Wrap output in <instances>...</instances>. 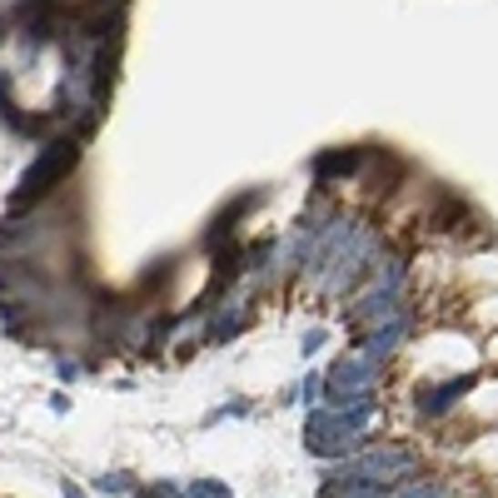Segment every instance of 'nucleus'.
Listing matches in <instances>:
<instances>
[{"mask_svg":"<svg viewBox=\"0 0 498 498\" xmlns=\"http://www.w3.org/2000/svg\"><path fill=\"white\" fill-rule=\"evenodd\" d=\"M374 414H379V404H369V409H339V404L310 409V423H304V449L320 453V459L359 453L369 439H374Z\"/></svg>","mask_w":498,"mask_h":498,"instance_id":"nucleus-1","label":"nucleus"},{"mask_svg":"<svg viewBox=\"0 0 498 498\" xmlns=\"http://www.w3.org/2000/svg\"><path fill=\"white\" fill-rule=\"evenodd\" d=\"M419 473V453L404 449V443H364L359 453H344L334 459L330 479H364V483H379V489H394L399 479Z\"/></svg>","mask_w":498,"mask_h":498,"instance_id":"nucleus-2","label":"nucleus"},{"mask_svg":"<svg viewBox=\"0 0 498 498\" xmlns=\"http://www.w3.org/2000/svg\"><path fill=\"white\" fill-rule=\"evenodd\" d=\"M76 160H80V150H76V140H56L46 155H40L36 165H30V175L20 179V199H40L50 185H60V179L76 169Z\"/></svg>","mask_w":498,"mask_h":498,"instance_id":"nucleus-3","label":"nucleus"},{"mask_svg":"<svg viewBox=\"0 0 498 498\" xmlns=\"http://www.w3.org/2000/svg\"><path fill=\"white\" fill-rule=\"evenodd\" d=\"M379 359L369 354H344L339 364L324 374V389H359V394H379Z\"/></svg>","mask_w":498,"mask_h":498,"instance_id":"nucleus-4","label":"nucleus"},{"mask_svg":"<svg viewBox=\"0 0 498 498\" xmlns=\"http://www.w3.org/2000/svg\"><path fill=\"white\" fill-rule=\"evenodd\" d=\"M469 389H473V379H469V374L449 379V384H433V389H423V394H419V414H423V419H443V414H449V409L459 404L463 394H469Z\"/></svg>","mask_w":498,"mask_h":498,"instance_id":"nucleus-5","label":"nucleus"},{"mask_svg":"<svg viewBox=\"0 0 498 498\" xmlns=\"http://www.w3.org/2000/svg\"><path fill=\"white\" fill-rule=\"evenodd\" d=\"M404 339H409V314H399L394 324H384V330H374V334H369L364 354H369V359H379V364H384V359L394 354V349L404 344Z\"/></svg>","mask_w":498,"mask_h":498,"instance_id":"nucleus-6","label":"nucleus"},{"mask_svg":"<svg viewBox=\"0 0 498 498\" xmlns=\"http://www.w3.org/2000/svg\"><path fill=\"white\" fill-rule=\"evenodd\" d=\"M320 498H384L379 483H364V479H324Z\"/></svg>","mask_w":498,"mask_h":498,"instance_id":"nucleus-7","label":"nucleus"},{"mask_svg":"<svg viewBox=\"0 0 498 498\" xmlns=\"http://www.w3.org/2000/svg\"><path fill=\"white\" fill-rule=\"evenodd\" d=\"M185 498H229V489H225V483H215V479H205V483H189Z\"/></svg>","mask_w":498,"mask_h":498,"instance_id":"nucleus-8","label":"nucleus"},{"mask_svg":"<svg viewBox=\"0 0 498 498\" xmlns=\"http://www.w3.org/2000/svg\"><path fill=\"white\" fill-rule=\"evenodd\" d=\"M125 489H130L125 473H105V479H100V493H125Z\"/></svg>","mask_w":498,"mask_h":498,"instance_id":"nucleus-9","label":"nucleus"},{"mask_svg":"<svg viewBox=\"0 0 498 498\" xmlns=\"http://www.w3.org/2000/svg\"><path fill=\"white\" fill-rule=\"evenodd\" d=\"M320 394H324V379L310 374V379H304V399H320Z\"/></svg>","mask_w":498,"mask_h":498,"instance_id":"nucleus-10","label":"nucleus"},{"mask_svg":"<svg viewBox=\"0 0 498 498\" xmlns=\"http://www.w3.org/2000/svg\"><path fill=\"white\" fill-rule=\"evenodd\" d=\"M66 498H85V493H80V489H76V483H70V479H66Z\"/></svg>","mask_w":498,"mask_h":498,"instance_id":"nucleus-11","label":"nucleus"}]
</instances>
